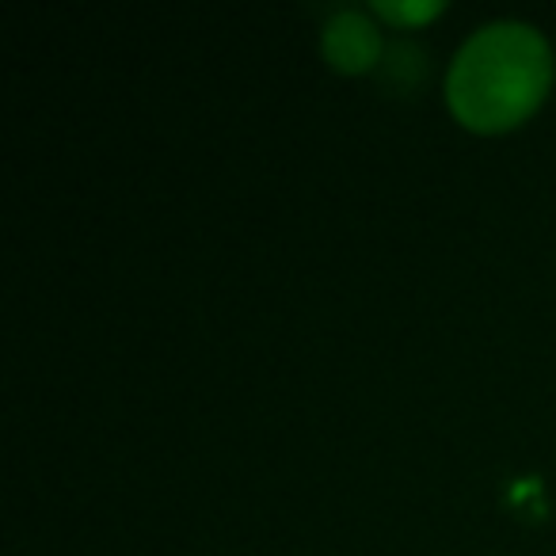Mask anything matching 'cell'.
<instances>
[{
  "label": "cell",
  "mask_w": 556,
  "mask_h": 556,
  "mask_svg": "<svg viewBox=\"0 0 556 556\" xmlns=\"http://www.w3.org/2000/svg\"><path fill=\"white\" fill-rule=\"evenodd\" d=\"M553 80L548 42L526 24L480 27L454 58L446 80L450 111L469 130L495 134L533 115Z\"/></svg>",
  "instance_id": "1"
},
{
  "label": "cell",
  "mask_w": 556,
  "mask_h": 556,
  "mask_svg": "<svg viewBox=\"0 0 556 556\" xmlns=\"http://www.w3.org/2000/svg\"><path fill=\"white\" fill-rule=\"evenodd\" d=\"M378 50H381L378 31H374L358 12H343V16H336L332 24H328L325 54L336 70H343V73L370 70V65L378 62Z\"/></svg>",
  "instance_id": "2"
},
{
  "label": "cell",
  "mask_w": 556,
  "mask_h": 556,
  "mask_svg": "<svg viewBox=\"0 0 556 556\" xmlns=\"http://www.w3.org/2000/svg\"><path fill=\"white\" fill-rule=\"evenodd\" d=\"M374 9L381 12V16L386 20H396V24H424V20H431V16H439L442 12V4L439 0H378V4H374Z\"/></svg>",
  "instance_id": "3"
}]
</instances>
